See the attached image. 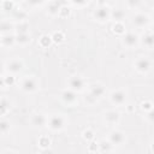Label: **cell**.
<instances>
[{
    "label": "cell",
    "mask_w": 154,
    "mask_h": 154,
    "mask_svg": "<svg viewBox=\"0 0 154 154\" xmlns=\"http://www.w3.org/2000/svg\"><path fill=\"white\" fill-rule=\"evenodd\" d=\"M153 107H154V105H153V103H152L149 100H144V101L141 103V108H142V109H143L146 113H147L148 111H150Z\"/></svg>",
    "instance_id": "obj_33"
},
{
    "label": "cell",
    "mask_w": 154,
    "mask_h": 154,
    "mask_svg": "<svg viewBox=\"0 0 154 154\" xmlns=\"http://www.w3.org/2000/svg\"><path fill=\"white\" fill-rule=\"evenodd\" d=\"M70 12H71V10H70V7L65 4L63 7H61V10H60V12H59V16L60 17H67L69 14H70Z\"/></svg>",
    "instance_id": "obj_36"
},
{
    "label": "cell",
    "mask_w": 154,
    "mask_h": 154,
    "mask_svg": "<svg viewBox=\"0 0 154 154\" xmlns=\"http://www.w3.org/2000/svg\"><path fill=\"white\" fill-rule=\"evenodd\" d=\"M10 128H11V124H10V122H7V120H5V119H2L1 122H0V130H1V134H7L8 131H10Z\"/></svg>",
    "instance_id": "obj_31"
},
{
    "label": "cell",
    "mask_w": 154,
    "mask_h": 154,
    "mask_svg": "<svg viewBox=\"0 0 154 154\" xmlns=\"http://www.w3.org/2000/svg\"><path fill=\"white\" fill-rule=\"evenodd\" d=\"M14 82H16V79H14V77H13L12 75H7V76L4 75V76L1 77V85H2V87H5V85L11 87V85L14 84Z\"/></svg>",
    "instance_id": "obj_26"
},
{
    "label": "cell",
    "mask_w": 154,
    "mask_h": 154,
    "mask_svg": "<svg viewBox=\"0 0 154 154\" xmlns=\"http://www.w3.org/2000/svg\"><path fill=\"white\" fill-rule=\"evenodd\" d=\"M112 30H113V32L117 34V35L124 36V35L126 34V31H125V25H124L123 22H122V23H114L113 26H112Z\"/></svg>",
    "instance_id": "obj_25"
},
{
    "label": "cell",
    "mask_w": 154,
    "mask_h": 154,
    "mask_svg": "<svg viewBox=\"0 0 154 154\" xmlns=\"http://www.w3.org/2000/svg\"><path fill=\"white\" fill-rule=\"evenodd\" d=\"M101 154H114L113 152H107V153H101Z\"/></svg>",
    "instance_id": "obj_42"
},
{
    "label": "cell",
    "mask_w": 154,
    "mask_h": 154,
    "mask_svg": "<svg viewBox=\"0 0 154 154\" xmlns=\"http://www.w3.org/2000/svg\"><path fill=\"white\" fill-rule=\"evenodd\" d=\"M150 66H152L150 60H149L148 58H146V57H140V58L135 61V69H136V71L140 72V73H146V72H148V71L150 70Z\"/></svg>",
    "instance_id": "obj_6"
},
{
    "label": "cell",
    "mask_w": 154,
    "mask_h": 154,
    "mask_svg": "<svg viewBox=\"0 0 154 154\" xmlns=\"http://www.w3.org/2000/svg\"><path fill=\"white\" fill-rule=\"evenodd\" d=\"M84 101H85V103H88V105H94V103L97 101V99L94 97L90 93H88V94L84 96Z\"/></svg>",
    "instance_id": "obj_35"
},
{
    "label": "cell",
    "mask_w": 154,
    "mask_h": 154,
    "mask_svg": "<svg viewBox=\"0 0 154 154\" xmlns=\"http://www.w3.org/2000/svg\"><path fill=\"white\" fill-rule=\"evenodd\" d=\"M88 150H89L90 153H95L96 150H99V142L90 141L89 144H88Z\"/></svg>",
    "instance_id": "obj_34"
},
{
    "label": "cell",
    "mask_w": 154,
    "mask_h": 154,
    "mask_svg": "<svg viewBox=\"0 0 154 154\" xmlns=\"http://www.w3.org/2000/svg\"><path fill=\"white\" fill-rule=\"evenodd\" d=\"M51 36H52V40H53V42H54V43H61V42L64 41V38H65V36H64L63 31H60V30L54 31Z\"/></svg>",
    "instance_id": "obj_28"
},
{
    "label": "cell",
    "mask_w": 154,
    "mask_h": 154,
    "mask_svg": "<svg viewBox=\"0 0 154 154\" xmlns=\"http://www.w3.org/2000/svg\"><path fill=\"white\" fill-rule=\"evenodd\" d=\"M23 67H24V64L20 59H13L7 64V71H8V73H12V75L20 72L23 70Z\"/></svg>",
    "instance_id": "obj_13"
},
{
    "label": "cell",
    "mask_w": 154,
    "mask_h": 154,
    "mask_svg": "<svg viewBox=\"0 0 154 154\" xmlns=\"http://www.w3.org/2000/svg\"><path fill=\"white\" fill-rule=\"evenodd\" d=\"M1 8L5 10V11L12 12L14 10V2L13 1H2L1 2Z\"/></svg>",
    "instance_id": "obj_32"
},
{
    "label": "cell",
    "mask_w": 154,
    "mask_h": 154,
    "mask_svg": "<svg viewBox=\"0 0 154 154\" xmlns=\"http://www.w3.org/2000/svg\"><path fill=\"white\" fill-rule=\"evenodd\" d=\"M69 89L76 91V93H79L82 90H84V87H85V82L83 79V77L78 76V75H75V76H71L69 78Z\"/></svg>",
    "instance_id": "obj_3"
},
{
    "label": "cell",
    "mask_w": 154,
    "mask_h": 154,
    "mask_svg": "<svg viewBox=\"0 0 154 154\" xmlns=\"http://www.w3.org/2000/svg\"><path fill=\"white\" fill-rule=\"evenodd\" d=\"M89 93H90L94 97L99 99V97H102V96L105 95V93H106V88H105L101 83H94V84L90 85V88H89Z\"/></svg>",
    "instance_id": "obj_14"
},
{
    "label": "cell",
    "mask_w": 154,
    "mask_h": 154,
    "mask_svg": "<svg viewBox=\"0 0 154 154\" xmlns=\"http://www.w3.org/2000/svg\"><path fill=\"white\" fill-rule=\"evenodd\" d=\"M6 154H14L13 152H10V153H6Z\"/></svg>",
    "instance_id": "obj_44"
},
{
    "label": "cell",
    "mask_w": 154,
    "mask_h": 154,
    "mask_svg": "<svg viewBox=\"0 0 154 154\" xmlns=\"http://www.w3.org/2000/svg\"><path fill=\"white\" fill-rule=\"evenodd\" d=\"M28 4H29V5H34V6H36V5H41L42 2H37V1H29Z\"/></svg>",
    "instance_id": "obj_41"
},
{
    "label": "cell",
    "mask_w": 154,
    "mask_h": 154,
    "mask_svg": "<svg viewBox=\"0 0 154 154\" xmlns=\"http://www.w3.org/2000/svg\"><path fill=\"white\" fill-rule=\"evenodd\" d=\"M71 4L75 6H84V5H88V1H72Z\"/></svg>",
    "instance_id": "obj_39"
},
{
    "label": "cell",
    "mask_w": 154,
    "mask_h": 154,
    "mask_svg": "<svg viewBox=\"0 0 154 154\" xmlns=\"http://www.w3.org/2000/svg\"><path fill=\"white\" fill-rule=\"evenodd\" d=\"M38 146L41 149H47L51 146V140L48 138V136H41L38 138Z\"/></svg>",
    "instance_id": "obj_29"
},
{
    "label": "cell",
    "mask_w": 154,
    "mask_h": 154,
    "mask_svg": "<svg viewBox=\"0 0 154 154\" xmlns=\"http://www.w3.org/2000/svg\"><path fill=\"white\" fill-rule=\"evenodd\" d=\"M149 16L146 14V13H142V12H138L136 13L134 17H132V24L137 28H144L149 24Z\"/></svg>",
    "instance_id": "obj_8"
},
{
    "label": "cell",
    "mask_w": 154,
    "mask_h": 154,
    "mask_svg": "<svg viewBox=\"0 0 154 154\" xmlns=\"http://www.w3.org/2000/svg\"><path fill=\"white\" fill-rule=\"evenodd\" d=\"M152 150H153V152H154V142H153V143H152Z\"/></svg>",
    "instance_id": "obj_43"
},
{
    "label": "cell",
    "mask_w": 154,
    "mask_h": 154,
    "mask_svg": "<svg viewBox=\"0 0 154 154\" xmlns=\"http://www.w3.org/2000/svg\"><path fill=\"white\" fill-rule=\"evenodd\" d=\"M30 35H29V32H26V34H16V43H18V45H22V46H24V45H28L29 42H30Z\"/></svg>",
    "instance_id": "obj_23"
},
{
    "label": "cell",
    "mask_w": 154,
    "mask_h": 154,
    "mask_svg": "<svg viewBox=\"0 0 154 154\" xmlns=\"http://www.w3.org/2000/svg\"><path fill=\"white\" fill-rule=\"evenodd\" d=\"M14 29V24L7 19H2L1 20V24H0V31L2 35H6V34H10V31Z\"/></svg>",
    "instance_id": "obj_20"
},
{
    "label": "cell",
    "mask_w": 154,
    "mask_h": 154,
    "mask_svg": "<svg viewBox=\"0 0 154 154\" xmlns=\"http://www.w3.org/2000/svg\"><path fill=\"white\" fill-rule=\"evenodd\" d=\"M108 141L113 144V146H119L125 141V135L123 131L120 130H113L109 132L108 135Z\"/></svg>",
    "instance_id": "obj_10"
},
{
    "label": "cell",
    "mask_w": 154,
    "mask_h": 154,
    "mask_svg": "<svg viewBox=\"0 0 154 154\" xmlns=\"http://www.w3.org/2000/svg\"><path fill=\"white\" fill-rule=\"evenodd\" d=\"M8 109H10V102H8V100L6 97H1V101H0V114L1 116H5Z\"/></svg>",
    "instance_id": "obj_27"
},
{
    "label": "cell",
    "mask_w": 154,
    "mask_h": 154,
    "mask_svg": "<svg viewBox=\"0 0 154 154\" xmlns=\"http://www.w3.org/2000/svg\"><path fill=\"white\" fill-rule=\"evenodd\" d=\"M65 5V2H59V1H51L48 2L47 6V11L51 16H59V12L61 10V7Z\"/></svg>",
    "instance_id": "obj_15"
},
{
    "label": "cell",
    "mask_w": 154,
    "mask_h": 154,
    "mask_svg": "<svg viewBox=\"0 0 154 154\" xmlns=\"http://www.w3.org/2000/svg\"><path fill=\"white\" fill-rule=\"evenodd\" d=\"M138 42H140L138 35L135 34V32H132V31H128V32L123 36V43H124V46L128 47V48H134V47H136V46L138 45Z\"/></svg>",
    "instance_id": "obj_5"
},
{
    "label": "cell",
    "mask_w": 154,
    "mask_h": 154,
    "mask_svg": "<svg viewBox=\"0 0 154 154\" xmlns=\"http://www.w3.org/2000/svg\"><path fill=\"white\" fill-rule=\"evenodd\" d=\"M14 43H16V35H12V34L1 35V45H2L4 47L11 48Z\"/></svg>",
    "instance_id": "obj_19"
},
{
    "label": "cell",
    "mask_w": 154,
    "mask_h": 154,
    "mask_svg": "<svg viewBox=\"0 0 154 154\" xmlns=\"http://www.w3.org/2000/svg\"><path fill=\"white\" fill-rule=\"evenodd\" d=\"M14 30H16V34H26L28 30H29V24L26 20L24 22H18L16 25H14Z\"/></svg>",
    "instance_id": "obj_22"
},
{
    "label": "cell",
    "mask_w": 154,
    "mask_h": 154,
    "mask_svg": "<svg viewBox=\"0 0 154 154\" xmlns=\"http://www.w3.org/2000/svg\"><path fill=\"white\" fill-rule=\"evenodd\" d=\"M47 126L52 131H60L65 126V118L63 116H60V114H52L48 118Z\"/></svg>",
    "instance_id": "obj_2"
},
{
    "label": "cell",
    "mask_w": 154,
    "mask_h": 154,
    "mask_svg": "<svg viewBox=\"0 0 154 154\" xmlns=\"http://www.w3.org/2000/svg\"><path fill=\"white\" fill-rule=\"evenodd\" d=\"M126 5L130 8H136L137 6L141 5V1H138V0H129V1H126Z\"/></svg>",
    "instance_id": "obj_37"
},
{
    "label": "cell",
    "mask_w": 154,
    "mask_h": 154,
    "mask_svg": "<svg viewBox=\"0 0 154 154\" xmlns=\"http://www.w3.org/2000/svg\"><path fill=\"white\" fill-rule=\"evenodd\" d=\"M152 32H153V34H154V28H153V30H152Z\"/></svg>",
    "instance_id": "obj_45"
},
{
    "label": "cell",
    "mask_w": 154,
    "mask_h": 154,
    "mask_svg": "<svg viewBox=\"0 0 154 154\" xmlns=\"http://www.w3.org/2000/svg\"><path fill=\"white\" fill-rule=\"evenodd\" d=\"M93 17L95 18V20L100 23L107 22L111 18V8L105 2H99V5L93 12Z\"/></svg>",
    "instance_id": "obj_1"
},
{
    "label": "cell",
    "mask_w": 154,
    "mask_h": 154,
    "mask_svg": "<svg viewBox=\"0 0 154 154\" xmlns=\"http://www.w3.org/2000/svg\"><path fill=\"white\" fill-rule=\"evenodd\" d=\"M20 89L25 93H32L37 89V81L32 76H26L20 82Z\"/></svg>",
    "instance_id": "obj_4"
},
{
    "label": "cell",
    "mask_w": 154,
    "mask_h": 154,
    "mask_svg": "<svg viewBox=\"0 0 154 154\" xmlns=\"http://www.w3.org/2000/svg\"><path fill=\"white\" fill-rule=\"evenodd\" d=\"M60 97L66 105H70V106H72V105H75L77 102V93L71 90V89L63 90L61 94H60Z\"/></svg>",
    "instance_id": "obj_9"
},
{
    "label": "cell",
    "mask_w": 154,
    "mask_h": 154,
    "mask_svg": "<svg viewBox=\"0 0 154 154\" xmlns=\"http://www.w3.org/2000/svg\"><path fill=\"white\" fill-rule=\"evenodd\" d=\"M146 117H147V119H148L149 122L154 123V107H153L150 111H148V112L146 113Z\"/></svg>",
    "instance_id": "obj_38"
},
{
    "label": "cell",
    "mask_w": 154,
    "mask_h": 154,
    "mask_svg": "<svg viewBox=\"0 0 154 154\" xmlns=\"http://www.w3.org/2000/svg\"><path fill=\"white\" fill-rule=\"evenodd\" d=\"M109 100H111V102H112L113 105L120 106V105H123V103L125 102V100H126V93H125L123 89H117V90H114V91L111 93Z\"/></svg>",
    "instance_id": "obj_7"
},
{
    "label": "cell",
    "mask_w": 154,
    "mask_h": 154,
    "mask_svg": "<svg viewBox=\"0 0 154 154\" xmlns=\"http://www.w3.org/2000/svg\"><path fill=\"white\" fill-rule=\"evenodd\" d=\"M52 42H53L52 36H51V35H47V34L42 35V36L38 38V45H40V47H42V48H48V47L52 45Z\"/></svg>",
    "instance_id": "obj_24"
},
{
    "label": "cell",
    "mask_w": 154,
    "mask_h": 154,
    "mask_svg": "<svg viewBox=\"0 0 154 154\" xmlns=\"http://www.w3.org/2000/svg\"><path fill=\"white\" fill-rule=\"evenodd\" d=\"M153 19H154V14H153Z\"/></svg>",
    "instance_id": "obj_46"
},
{
    "label": "cell",
    "mask_w": 154,
    "mask_h": 154,
    "mask_svg": "<svg viewBox=\"0 0 154 154\" xmlns=\"http://www.w3.org/2000/svg\"><path fill=\"white\" fill-rule=\"evenodd\" d=\"M94 131L91 130V129H87V130H84L83 132H82V136H83V138L85 140V141H88V142H90V141H94Z\"/></svg>",
    "instance_id": "obj_30"
},
{
    "label": "cell",
    "mask_w": 154,
    "mask_h": 154,
    "mask_svg": "<svg viewBox=\"0 0 154 154\" xmlns=\"http://www.w3.org/2000/svg\"><path fill=\"white\" fill-rule=\"evenodd\" d=\"M26 17H28V13L23 8H14L12 11V18L14 20H17V23L18 22H24L26 19Z\"/></svg>",
    "instance_id": "obj_18"
},
{
    "label": "cell",
    "mask_w": 154,
    "mask_h": 154,
    "mask_svg": "<svg viewBox=\"0 0 154 154\" xmlns=\"http://www.w3.org/2000/svg\"><path fill=\"white\" fill-rule=\"evenodd\" d=\"M113 144L108 141V140H101L99 142V150L101 153H107V152H112Z\"/></svg>",
    "instance_id": "obj_21"
},
{
    "label": "cell",
    "mask_w": 154,
    "mask_h": 154,
    "mask_svg": "<svg viewBox=\"0 0 154 154\" xmlns=\"http://www.w3.org/2000/svg\"><path fill=\"white\" fill-rule=\"evenodd\" d=\"M126 17V13L122 8H113L111 10V18L114 20V23H122Z\"/></svg>",
    "instance_id": "obj_16"
},
{
    "label": "cell",
    "mask_w": 154,
    "mask_h": 154,
    "mask_svg": "<svg viewBox=\"0 0 154 154\" xmlns=\"http://www.w3.org/2000/svg\"><path fill=\"white\" fill-rule=\"evenodd\" d=\"M141 42L147 47V48H153L154 47V34L152 31H147L146 34L142 35Z\"/></svg>",
    "instance_id": "obj_17"
},
{
    "label": "cell",
    "mask_w": 154,
    "mask_h": 154,
    "mask_svg": "<svg viewBox=\"0 0 154 154\" xmlns=\"http://www.w3.org/2000/svg\"><path fill=\"white\" fill-rule=\"evenodd\" d=\"M30 122H31V125H32L34 128L41 129V128H43L45 125H47L48 118H47L45 114H42V113H35V114H32Z\"/></svg>",
    "instance_id": "obj_11"
},
{
    "label": "cell",
    "mask_w": 154,
    "mask_h": 154,
    "mask_svg": "<svg viewBox=\"0 0 154 154\" xmlns=\"http://www.w3.org/2000/svg\"><path fill=\"white\" fill-rule=\"evenodd\" d=\"M40 154H53V150L51 148H47V149H41V153Z\"/></svg>",
    "instance_id": "obj_40"
},
{
    "label": "cell",
    "mask_w": 154,
    "mask_h": 154,
    "mask_svg": "<svg viewBox=\"0 0 154 154\" xmlns=\"http://www.w3.org/2000/svg\"><path fill=\"white\" fill-rule=\"evenodd\" d=\"M120 120V113L116 109H109L105 113V122L109 125H117Z\"/></svg>",
    "instance_id": "obj_12"
}]
</instances>
